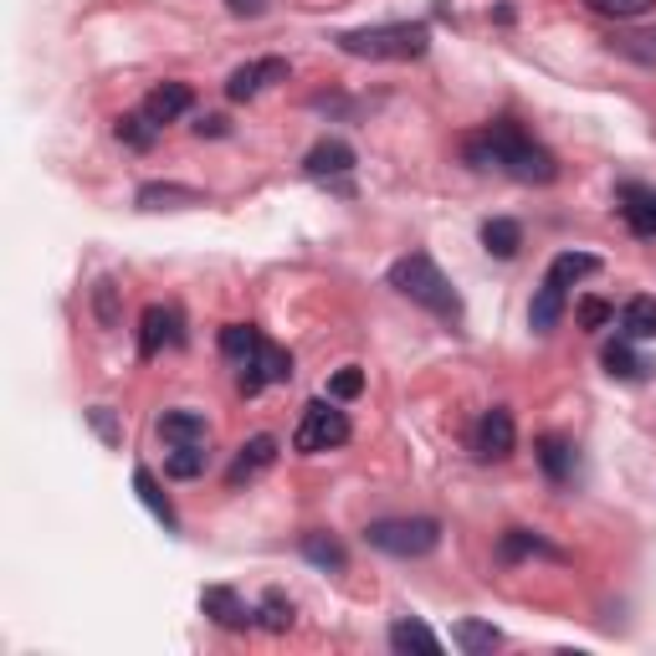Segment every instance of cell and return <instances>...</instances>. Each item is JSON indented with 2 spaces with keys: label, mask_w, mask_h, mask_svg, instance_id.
<instances>
[{
  "label": "cell",
  "mask_w": 656,
  "mask_h": 656,
  "mask_svg": "<svg viewBox=\"0 0 656 656\" xmlns=\"http://www.w3.org/2000/svg\"><path fill=\"white\" fill-rule=\"evenodd\" d=\"M462 160L472 164V170H503L513 174L518 185H554L559 180V164H554V154L544 144H534V139L523 134L513 119H497L487 123L483 134L462 139Z\"/></svg>",
  "instance_id": "obj_1"
},
{
  "label": "cell",
  "mask_w": 656,
  "mask_h": 656,
  "mask_svg": "<svg viewBox=\"0 0 656 656\" xmlns=\"http://www.w3.org/2000/svg\"><path fill=\"white\" fill-rule=\"evenodd\" d=\"M385 282L401 297H411L415 309L436 313V319H462V297H456L452 277H446V272L436 268L426 252H411V256H401V262H390V277Z\"/></svg>",
  "instance_id": "obj_2"
},
{
  "label": "cell",
  "mask_w": 656,
  "mask_h": 656,
  "mask_svg": "<svg viewBox=\"0 0 656 656\" xmlns=\"http://www.w3.org/2000/svg\"><path fill=\"white\" fill-rule=\"evenodd\" d=\"M339 52L370 57V62H415L426 57L431 31L421 21H390V27H364V31H339Z\"/></svg>",
  "instance_id": "obj_3"
},
{
  "label": "cell",
  "mask_w": 656,
  "mask_h": 656,
  "mask_svg": "<svg viewBox=\"0 0 656 656\" xmlns=\"http://www.w3.org/2000/svg\"><path fill=\"white\" fill-rule=\"evenodd\" d=\"M364 544L390 559H421L442 544V523L436 518H375L364 528Z\"/></svg>",
  "instance_id": "obj_4"
},
{
  "label": "cell",
  "mask_w": 656,
  "mask_h": 656,
  "mask_svg": "<svg viewBox=\"0 0 656 656\" xmlns=\"http://www.w3.org/2000/svg\"><path fill=\"white\" fill-rule=\"evenodd\" d=\"M349 442V415L339 411L334 401H309L303 405V421L293 431V452L313 456V452H329V446H344Z\"/></svg>",
  "instance_id": "obj_5"
},
{
  "label": "cell",
  "mask_w": 656,
  "mask_h": 656,
  "mask_svg": "<svg viewBox=\"0 0 656 656\" xmlns=\"http://www.w3.org/2000/svg\"><path fill=\"white\" fill-rule=\"evenodd\" d=\"M287 380H293V354L277 349L272 339H262L252 360L236 370V390H242V395H262L268 385H287Z\"/></svg>",
  "instance_id": "obj_6"
},
{
  "label": "cell",
  "mask_w": 656,
  "mask_h": 656,
  "mask_svg": "<svg viewBox=\"0 0 656 656\" xmlns=\"http://www.w3.org/2000/svg\"><path fill=\"white\" fill-rule=\"evenodd\" d=\"M513 442H518V431H513L508 405L483 411V421H477V431H472V452H477V462H503V456H513Z\"/></svg>",
  "instance_id": "obj_7"
},
{
  "label": "cell",
  "mask_w": 656,
  "mask_h": 656,
  "mask_svg": "<svg viewBox=\"0 0 656 656\" xmlns=\"http://www.w3.org/2000/svg\"><path fill=\"white\" fill-rule=\"evenodd\" d=\"M287 78V57H256V62H246V68H236L226 78V98L231 103H252L268 82H282Z\"/></svg>",
  "instance_id": "obj_8"
},
{
  "label": "cell",
  "mask_w": 656,
  "mask_h": 656,
  "mask_svg": "<svg viewBox=\"0 0 656 656\" xmlns=\"http://www.w3.org/2000/svg\"><path fill=\"white\" fill-rule=\"evenodd\" d=\"M201 610L215 620L221 630H246V626H256V610L236 595L231 585H211V589H201Z\"/></svg>",
  "instance_id": "obj_9"
},
{
  "label": "cell",
  "mask_w": 656,
  "mask_h": 656,
  "mask_svg": "<svg viewBox=\"0 0 656 656\" xmlns=\"http://www.w3.org/2000/svg\"><path fill=\"white\" fill-rule=\"evenodd\" d=\"M180 313L174 309H164V303H149L144 309V319H139V354L144 360H154L160 349H170V344H180Z\"/></svg>",
  "instance_id": "obj_10"
},
{
  "label": "cell",
  "mask_w": 656,
  "mask_h": 656,
  "mask_svg": "<svg viewBox=\"0 0 656 656\" xmlns=\"http://www.w3.org/2000/svg\"><path fill=\"white\" fill-rule=\"evenodd\" d=\"M277 462V436H252V442H242L236 446V462L226 467V487H242V483H252V477H262V472Z\"/></svg>",
  "instance_id": "obj_11"
},
{
  "label": "cell",
  "mask_w": 656,
  "mask_h": 656,
  "mask_svg": "<svg viewBox=\"0 0 656 656\" xmlns=\"http://www.w3.org/2000/svg\"><path fill=\"white\" fill-rule=\"evenodd\" d=\"M620 221L630 226V236L656 242V190L652 185H620Z\"/></svg>",
  "instance_id": "obj_12"
},
{
  "label": "cell",
  "mask_w": 656,
  "mask_h": 656,
  "mask_svg": "<svg viewBox=\"0 0 656 656\" xmlns=\"http://www.w3.org/2000/svg\"><path fill=\"white\" fill-rule=\"evenodd\" d=\"M190 108H195V93H190V82H160V88H154V93L144 98V113L154 123H174V119H185Z\"/></svg>",
  "instance_id": "obj_13"
},
{
  "label": "cell",
  "mask_w": 656,
  "mask_h": 656,
  "mask_svg": "<svg viewBox=\"0 0 656 656\" xmlns=\"http://www.w3.org/2000/svg\"><path fill=\"white\" fill-rule=\"evenodd\" d=\"M303 170H309L313 180H339V174L354 170V149H349L344 139H319V144L309 149Z\"/></svg>",
  "instance_id": "obj_14"
},
{
  "label": "cell",
  "mask_w": 656,
  "mask_h": 656,
  "mask_svg": "<svg viewBox=\"0 0 656 656\" xmlns=\"http://www.w3.org/2000/svg\"><path fill=\"white\" fill-rule=\"evenodd\" d=\"M160 436L170 446H205V436H211V426H205L201 411H164L160 415Z\"/></svg>",
  "instance_id": "obj_15"
},
{
  "label": "cell",
  "mask_w": 656,
  "mask_h": 656,
  "mask_svg": "<svg viewBox=\"0 0 656 656\" xmlns=\"http://www.w3.org/2000/svg\"><path fill=\"white\" fill-rule=\"evenodd\" d=\"M534 456H538V467H544V477H549L554 487H564L569 477H575V446L564 442V436H538Z\"/></svg>",
  "instance_id": "obj_16"
},
{
  "label": "cell",
  "mask_w": 656,
  "mask_h": 656,
  "mask_svg": "<svg viewBox=\"0 0 656 656\" xmlns=\"http://www.w3.org/2000/svg\"><path fill=\"white\" fill-rule=\"evenodd\" d=\"M601 364H605V375H610V380H646V375H652V364H646L642 354L630 349L626 334L610 339V344L601 349Z\"/></svg>",
  "instance_id": "obj_17"
},
{
  "label": "cell",
  "mask_w": 656,
  "mask_h": 656,
  "mask_svg": "<svg viewBox=\"0 0 656 656\" xmlns=\"http://www.w3.org/2000/svg\"><path fill=\"white\" fill-rule=\"evenodd\" d=\"M390 646L395 652H421V656H436L442 652V636L426 626V620H411V616H401L395 626H390Z\"/></svg>",
  "instance_id": "obj_18"
},
{
  "label": "cell",
  "mask_w": 656,
  "mask_h": 656,
  "mask_svg": "<svg viewBox=\"0 0 656 656\" xmlns=\"http://www.w3.org/2000/svg\"><path fill=\"white\" fill-rule=\"evenodd\" d=\"M134 493H139V503H144V508L154 513L164 528H170V534L180 528V513H174V503L164 497V487L154 483V472H149V467H134Z\"/></svg>",
  "instance_id": "obj_19"
},
{
  "label": "cell",
  "mask_w": 656,
  "mask_h": 656,
  "mask_svg": "<svg viewBox=\"0 0 656 656\" xmlns=\"http://www.w3.org/2000/svg\"><path fill=\"white\" fill-rule=\"evenodd\" d=\"M139 205L144 211H180V205H205V195L195 185H160L154 180V185L139 190Z\"/></svg>",
  "instance_id": "obj_20"
},
{
  "label": "cell",
  "mask_w": 656,
  "mask_h": 656,
  "mask_svg": "<svg viewBox=\"0 0 656 656\" xmlns=\"http://www.w3.org/2000/svg\"><path fill=\"white\" fill-rule=\"evenodd\" d=\"M483 246L497 256V262H513L518 246H523V226L508 221V215H493V221H483Z\"/></svg>",
  "instance_id": "obj_21"
},
{
  "label": "cell",
  "mask_w": 656,
  "mask_h": 656,
  "mask_svg": "<svg viewBox=\"0 0 656 656\" xmlns=\"http://www.w3.org/2000/svg\"><path fill=\"white\" fill-rule=\"evenodd\" d=\"M559 319H564V287H559V282L544 277V287H538L534 303H528V323H534L538 334H549V329H554Z\"/></svg>",
  "instance_id": "obj_22"
},
{
  "label": "cell",
  "mask_w": 656,
  "mask_h": 656,
  "mask_svg": "<svg viewBox=\"0 0 656 656\" xmlns=\"http://www.w3.org/2000/svg\"><path fill=\"white\" fill-rule=\"evenodd\" d=\"M303 559L319 564V569H329V575H344V569H349L344 544L329 538V534H303Z\"/></svg>",
  "instance_id": "obj_23"
},
{
  "label": "cell",
  "mask_w": 656,
  "mask_h": 656,
  "mask_svg": "<svg viewBox=\"0 0 656 656\" xmlns=\"http://www.w3.org/2000/svg\"><path fill=\"white\" fill-rule=\"evenodd\" d=\"M601 272V256H589V252H559L549 262V282H559V287H575V282L595 277Z\"/></svg>",
  "instance_id": "obj_24"
},
{
  "label": "cell",
  "mask_w": 656,
  "mask_h": 656,
  "mask_svg": "<svg viewBox=\"0 0 656 656\" xmlns=\"http://www.w3.org/2000/svg\"><path fill=\"white\" fill-rule=\"evenodd\" d=\"M452 642L462 646L467 656H487L493 646H503V630H497V626H483V620H456V626H452Z\"/></svg>",
  "instance_id": "obj_25"
},
{
  "label": "cell",
  "mask_w": 656,
  "mask_h": 656,
  "mask_svg": "<svg viewBox=\"0 0 656 656\" xmlns=\"http://www.w3.org/2000/svg\"><path fill=\"white\" fill-rule=\"evenodd\" d=\"M620 334L636 344V339H656V297H630L620 309Z\"/></svg>",
  "instance_id": "obj_26"
},
{
  "label": "cell",
  "mask_w": 656,
  "mask_h": 656,
  "mask_svg": "<svg viewBox=\"0 0 656 656\" xmlns=\"http://www.w3.org/2000/svg\"><path fill=\"white\" fill-rule=\"evenodd\" d=\"M113 139H119V144H129V149H154V139H160V123H154L144 108H139V113H123V119L113 123Z\"/></svg>",
  "instance_id": "obj_27"
},
{
  "label": "cell",
  "mask_w": 656,
  "mask_h": 656,
  "mask_svg": "<svg viewBox=\"0 0 656 656\" xmlns=\"http://www.w3.org/2000/svg\"><path fill=\"white\" fill-rule=\"evenodd\" d=\"M256 344H262V334H256L252 323H226V329H221V354H226L236 370L256 354Z\"/></svg>",
  "instance_id": "obj_28"
},
{
  "label": "cell",
  "mask_w": 656,
  "mask_h": 656,
  "mask_svg": "<svg viewBox=\"0 0 656 656\" xmlns=\"http://www.w3.org/2000/svg\"><path fill=\"white\" fill-rule=\"evenodd\" d=\"M497 554H503V559H523V554H544V559H559V549H554V544H544V538L538 534H528V528H508V534H503V544H497Z\"/></svg>",
  "instance_id": "obj_29"
},
{
  "label": "cell",
  "mask_w": 656,
  "mask_h": 656,
  "mask_svg": "<svg viewBox=\"0 0 656 656\" xmlns=\"http://www.w3.org/2000/svg\"><path fill=\"white\" fill-rule=\"evenodd\" d=\"M201 472H205L201 446H174V452L164 456V477H174V483H190V477H201Z\"/></svg>",
  "instance_id": "obj_30"
},
{
  "label": "cell",
  "mask_w": 656,
  "mask_h": 656,
  "mask_svg": "<svg viewBox=\"0 0 656 656\" xmlns=\"http://www.w3.org/2000/svg\"><path fill=\"white\" fill-rule=\"evenodd\" d=\"M256 620H262L268 630H287V626H293V601H287L282 589H268L262 605H256Z\"/></svg>",
  "instance_id": "obj_31"
},
{
  "label": "cell",
  "mask_w": 656,
  "mask_h": 656,
  "mask_svg": "<svg viewBox=\"0 0 656 656\" xmlns=\"http://www.w3.org/2000/svg\"><path fill=\"white\" fill-rule=\"evenodd\" d=\"M575 319H579V329H589V334H595V329H610V323H616V309H610L605 297H579Z\"/></svg>",
  "instance_id": "obj_32"
},
{
  "label": "cell",
  "mask_w": 656,
  "mask_h": 656,
  "mask_svg": "<svg viewBox=\"0 0 656 656\" xmlns=\"http://www.w3.org/2000/svg\"><path fill=\"white\" fill-rule=\"evenodd\" d=\"M93 313H98V323H103V329H113V323H119V282H113V277H103L93 287Z\"/></svg>",
  "instance_id": "obj_33"
},
{
  "label": "cell",
  "mask_w": 656,
  "mask_h": 656,
  "mask_svg": "<svg viewBox=\"0 0 656 656\" xmlns=\"http://www.w3.org/2000/svg\"><path fill=\"white\" fill-rule=\"evenodd\" d=\"M360 390H364V370L360 364H344V370L329 380V401H354Z\"/></svg>",
  "instance_id": "obj_34"
},
{
  "label": "cell",
  "mask_w": 656,
  "mask_h": 656,
  "mask_svg": "<svg viewBox=\"0 0 656 656\" xmlns=\"http://www.w3.org/2000/svg\"><path fill=\"white\" fill-rule=\"evenodd\" d=\"M589 11L616 16V21H630V16H646V11H652V0H589Z\"/></svg>",
  "instance_id": "obj_35"
},
{
  "label": "cell",
  "mask_w": 656,
  "mask_h": 656,
  "mask_svg": "<svg viewBox=\"0 0 656 656\" xmlns=\"http://www.w3.org/2000/svg\"><path fill=\"white\" fill-rule=\"evenodd\" d=\"M88 421H93V431L103 436L108 446L123 442V431H119V421H113V411H108V405H93V411H88Z\"/></svg>",
  "instance_id": "obj_36"
},
{
  "label": "cell",
  "mask_w": 656,
  "mask_h": 656,
  "mask_svg": "<svg viewBox=\"0 0 656 656\" xmlns=\"http://www.w3.org/2000/svg\"><path fill=\"white\" fill-rule=\"evenodd\" d=\"M195 134H201V139H221V134H226V119H221V113H201V119H195Z\"/></svg>",
  "instance_id": "obj_37"
},
{
  "label": "cell",
  "mask_w": 656,
  "mask_h": 656,
  "mask_svg": "<svg viewBox=\"0 0 656 656\" xmlns=\"http://www.w3.org/2000/svg\"><path fill=\"white\" fill-rule=\"evenodd\" d=\"M226 11L231 16H262L268 11V0H226Z\"/></svg>",
  "instance_id": "obj_38"
},
{
  "label": "cell",
  "mask_w": 656,
  "mask_h": 656,
  "mask_svg": "<svg viewBox=\"0 0 656 656\" xmlns=\"http://www.w3.org/2000/svg\"><path fill=\"white\" fill-rule=\"evenodd\" d=\"M646 41H652V52H656V37H646Z\"/></svg>",
  "instance_id": "obj_39"
}]
</instances>
